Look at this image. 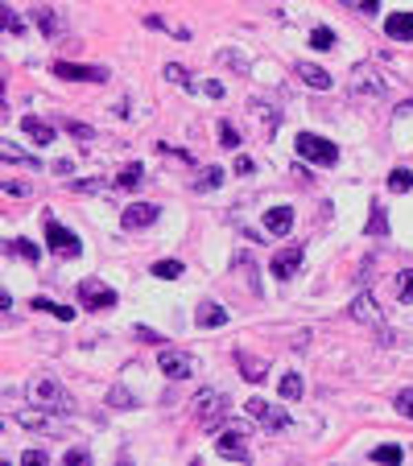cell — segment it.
<instances>
[{
	"label": "cell",
	"mask_w": 413,
	"mask_h": 466,
	"mask_svg": "<svg viewBox=\"0 0 413 466\" xmlns=\"http://www.w3.org/2000/svg\"><path fill=\"white\" fill-rule=\"evenodd\" d=\"M29 401H33L37 409H46V413H54V417H70V413H74L70 392H66L58 380H50V376H41V380L29 384Z\"/></svg>",
	"instance_id": "1"
},
{
	"label": "cell",
	"mask_w": 413,
	"mask_h": 466,
	"mask_svg": "<svg viewBox=\"0 0 413 466\" xmlns=\"http://www.w3.org/2000/svg\"><path fill=\"white\" fill-rule=\"evenodd\" d=\"M294 145H298V153H302L306 161H319V165H335V161H339V149H335L327 136H319V132H298Z\"/></svg>",
	"instance_id": "2"
},
{
	"label": "cell",
	"mask_w": 413,
	"mask_h": 466,
	"mask_svg": "<svg viewBox=\"0 0 413 466\" xmlns=\"http://www.w3.org/2000/svg\"><path fill=\"white\" fill-rule=\"evenodd\" d=\"M46 244H50V252H54V256H66V260H74V256L83 252L79 235H74V231H66V227H62V223H54V219H46Z\"/></svg>",
	"instance_id": "3"
},
{
	"label": "cell",
	"mask_w": 413,
	"mask_h": 466,
	"mask_svg": "<svg viewBox=\"0 0 413 466\" xmlns=\"http://www.w3.org/2000/svg\"><path fill=\"white\" fill-rule=\"evenodd\" d=\"M79 301H83L87 310H108V306H116L120 297H116V289L103 285L99 277H87V281H79Z\"/></svg>",
	"instance_id": "4"
},
{
	"label": "cell",
	"mask_w": 413,
	"mask_h": 466,
	"mask_svg": "<svg viewBox=\"0 0 413 466\" xmlns=\"http://www.w3.org/2000/svg\"><path fill=\"white\" fill-rule=\"evenodd\" d=\"M223 413H228V392H219V388H203V392L194 396V417H199L203 425H215Z\"/></svg>",
	"instance_id": "5"
},
{
	"label": "cell",
	"mask_w": 413,
	"mask_h": 466,
	"mask_svg": "<svg viewBox=\"0 0 413 466\" xmlns=\"http://www.w3.org/2000/svg\"><path fill=\"white\" fill-rule=\"evenodd\" d=\"M244 413H248V417H256L269 434H281V430L290 425V409H277V405H269V401H261V396H256V401H248V405H244Z\"/></svg>",
	"instance_id": "6"
},
{
	"label": "cell",
	"mask_w": 413,
	"mask_h": 466,
	"mask_svg": "<svg viewBox=\"0 0 413 466\" xmlns=\"http://www.w3.org/2000/svg\"><path fill=\"white\" fill-rule=\"evenodd\" d=\"M352 91L356 95H368V99H385L389 95V83L381 78L376 66H356L352 70Z\"/></svg>",
	"instance_id": "7"
},
{
	"label": "cell",
	"mask_w": 413,
	"mask_h": 466,
	"mask_svg": "<svg viewBox=\"0 0 413 466\" xmlns=\"http://www.w3.org/2000/svg\"><path fill=\"white\" fill-rule=\"evenodd\" d=\"M54 74L66 83H108L112 78L108 66H79V62H54Z\"/></svg>",
	"instance_id": "8"
},
{
	"label": "cell",
	"mask_w": 413,
	"mask_h": 466,
	"mask_svg": "<svg viewBox=\"0 0 413 466\" xmlns=\"http://www.w3.org/2000/svg\"><path fill=\"white\" fill-rule=\"evenodd\" d=\"M157 368H161L170 380H190V372H194V355H186V351H174V347H161V355H157Z\"/></svg>",
	"instance_id": "9"
},
{
	"label": "cell",
	"mask_w": 413,
	"mask_h": 466,
	"mask_svg": "<svg viewBox=\"0 0 413 466\" xmlns=\"http://www.w3.org/2000/svg\"><path fill=\"white\" fill-rule=\"evenodd\" d=\"M244 425H223V434H219V454L223 458H232V463H248V446H244Z\"/></svg>",
	"instance_id": "10"
},
{
	"label": "cell",
	"mask_w": 413,
	"mask_h": 466,
	"mask_svg": "<svg viewBox=\"0 0 413 466\" xmlns=\"http://www.w3.org/2000/svg\"><path fill=\"white\" fill-rule=\"evenodd\" d=\"M120 223H124V231H137V227L157 223V202H128L124 215H120Z\"/></svg>",
	"instance_id": "11"
},
{
	"label": "cell",
	"mask_w": 413,
	"mask_h": 466,
	"mask_svg": "<svg viewBox=\"0 0 413 466\" xmlns=\"http://www.w3.org/2000/svg\"><path fill=\"white\" fill-rule=\"evenodd\" d=\"M269 268H273V277H277V281H290V277L302 268V248H298V244H294V248H281V252L273 256V264H269Z\"/></svg>",
	"instance_id": "12"
},
{
	"label": "cell",
	"mask_w": 413,
	"mask_h": 466,
	"mask_svg": "<svg viewBox=\"0 0 413 466\" xmlns=\"http://www.w3.org/2000/svg\"><path fill=\"white\" fill-rule=\"evenodd\" d=\"M352 318H356V322H368V326H381V306H376V297H372V293H360V297L352 301Z\"/></svg>",
	"instance_id": "13"
},
{
	"label": "cell",
	"mask_w": 413,
	"mask_h": 466,
	"mask_svg": "<svg viewBox=\"0 0 413 466\" xmlns=\"http://www.w3.org/2000/svg\"><path fill=\"white\" fill-rule=\"evenodd\" d=\"M261 223H265V231H269V235H285V231H290V223H294V211H290V206H269Z\"/></svg>",
	"instance_id": "14"
},
{
	"label": "cell",
	"mask_w": 413,
	"mask_h": 466,
	"mask_svg": "<svg viewBox=\"0 0 413 466\" xmlns=\"http://www.w3.org/2000/svg\"><path fill=\"white\" fill-rule=\"evenodd\" d=\"M298 78L306 87H314V91H331V74L323 66H314V62H298Z\"/></svg>",
	"instance_id": "15"
},
{
	"label": "cell",
	"mask_w": 413,
	"mask_h": 466,
	"mask_svg": "<svg viewBox=\"0 0 413 466\" xmlns=\"http://www.w3.org/2000/svg\"><path fill=\"white\" fill-rule=\"evenodd\" d=\"M21 132H25V136H29L33 145H50V140L58 136V132H54V128H50L46 120H37V116H25V120H21Z\"/></svg>",
	"instance_id": "16"
},
{
	"label": "cell",
	"mask_w": 413,
	"mask_h": 466,
	"mask_svg": "<svg viewBox=\"0 0 413 466\" xmlns=\"http://www.w3.org/2000/svg\"><path fill=\"white\" fill-rule=\"evenodd\" d=\"M194 322H199L203 330H211V326H223V322H228V310H223V306H215V301H203V306L194 310Z\"/></svg>",
	"instance_id": "17"
},
{
	"label": "cell",
	"mask_w": 413,
	"mask_h": 466,
	"mask_svg": "<svg viewBox=\"0 0 413 466\" xmlns=\"http://www.w3.org/2000/svg\"><path fill=\"white\" fill-rule=\"evenodd\" d=\"M50 417H54V413H46V409L33 405V409H21V413H17V425H25V430H33V434H46V430H50Z\"/></svg>",
	"instance_id": "18"
},
{
	"label": "cell",
	"mask_w": 413,
	"mask_h": 466,
	"mask_svg": "<svg viewBox=\"0 0 413 466\" xmlns=\"http://www.w3.org/2000/svg\"><path fill=\"white\" fill-rule=\"evenodd\" d=\"M385 33L389 37H413V12H389Z\"/></svg>",
	"instance_id": "19"
},
{
	"label": "cell",
	"mask_w": 413,
	"mask_h": 466,
	"mask_svg": "<svg viewBox=\"0 0 413 466\" xmlns=\"http://www.w3.org/2000/svg\"><path fill=\"white\" fill-rule=\"evenodd\" d=\"M215 186H223V169H219V165H207V169L194 178V194H207V190H215Z\"/></svg>",
	"instance_id": "20"
},
{
	"label": "cell",
	"mask_w": 413,
	"mask_h": 466,
	"mask_svg": "<svg viewBox=\"0 0 413 466\" xmlns=\"http://www.w3.org/2000/svg\"><path fill=\"white\" fill-rule=\"evenodd\" d=\"M33 21H37V29H41V37H58V17L46 8V4H37L33 8Z\"/></svg>",
	"instance_id": "21"
},
{
	"label": "cell",
	"mask_w": 413,
	"mask_h": 466,
	"mask_svg": "<svg viewBox=\"0 0 413 466\" xmlns=\"http://www.w3.org/2000/svg\"><path fill=\"white\" fill-rule=\"evenodd\" d=\"M236 359H240V376H244V380H252V384H261V380H265V363H261V359L244 355V351H240Z\"/></svg>",
	"instance_id": "22"
},
{
	"label": "cell",
	"mask_w": 413,
	"mask_h": 466,
	"mask_svg": "<svg viewBox=\"0 0 413 466\" xmlns=\"http://www.w3.org/2000/svg\"><path fill=\"white\" fill-rule=\"evenodd\" d=\"M302 392H306L302 376H298V372H285V376H281V401H302Z\"/></svg>",
	"instance_id": "23"
},
{
	"label": "cell",
	"mask_w": 413,
	"mask_h": 466,
	"mask_svg": "<svg viewBox=\"0 0 413 466\" xmlns=\"http://www.w3.org/2000/svg\"><path fill=\"white\" fill-rule=\"evenodd\" d=\"M0 25H4V33H12V37H25V21L12 12V4H0Z\"/></svg>",
	"instance_id": "24"
},
{
	"label": "cell",
	"mask_w": 413,
	"mask_h": 466,
	"mask_svg": "<svg viewBox=\"0 0 413 466\" xmlns=\"http://www.w3.org/2000/svg\"><path fill=\"white\" fill-rule=\"evenodd\" d=\"M252 112L265 120V132H273V128H277V120H281V116H277V107H273L269 99H252Z\"/></svg>",
	"instance_id": "25"
},
{
	"label": "cell",
	"mask_w": 413,
	"mask_h": 466,
	"mask_svg": "<svg viewBox=\"0 0 413 466\" xmlns=\"http://www.w3.org/2000/svg\"><path fill=\"white\" fill-rule=\"evenodd\" d=\"M33 310H46V314H54L58 322H70V318H74V310H66V306H58V301H50V297H33Z\"/></svg>",
	"instance_id": "26"
},
{
	"label": "cell",
	"mask_w": 413,
	"mask_h": 466,
	"mask_svg": "<svg viewBox=\"0 0 413 466\" xmlns=\"http://www.w3.org/2000/svg\"><path fill=\"white\" fill-rule=\"evenodd\" d=\"M236 268H240V273H244V281H248V289H252V293H256V297H261V277H256V273H252V260H248V256H244V252H240V256H236Z\"/></svg>",
	"instance_id": "27"
},
{
	"label": "cell",
	"mask_w": 413,
	"mask_h": 466,
	"mask_svg": "<svg viewBox=\"0 0 413 466\" xmlns=\"http://www.w3.org/2000/svg\"><path fill=\"white\" fill-rule=\"evenodd\" d=\"M401 458H405V450H401V446H393V442H389V446H376V450H372V463H401Z\"/></svg>",
	"instance_id": "28"
},
{
	"label": "cell",
	"mask_w": 413,
	"mask_h": 466,
	"mask_svg": "<svg viewBox=\"0 0 413 466\" xmlns=\"http://www.w3.org/2000/svg\"><path fill=\"white\" fill-rule=\"evenodd\" d=\"M389 190H397V194L413 190V169H393L389 173Z\"/></svg>",
	"instance_id": "29"
},
{
	"label": "cell",
	"mask_w": 413,
	"mask_h": 466,
	"mask_svg": "<svg viewBox=\"0 0 413 466\" xmlns=\"http://www.w3.org/2000/svg\"><path fill=\"white\" fill-rule=\"evenodd\" d=\"M215 132H219L215 140H219L223 149H236V145H240V132H236V124H228V120H219V128H215Z\"/></svg>",
	"instance_id": "30"
},
{
	"label": "cell",
	"mask_w": 413,
	"mask_h": 466,
	"mask_svg": "<svg viewBox=\"0 0 413 466\" xmlns=\"http://www.w3.org/2000/svg\"><path fill=\"white\" fill-rule=\"evenodd\" d=\"M141 178H145V173H141V165H128V169H120L116 186H120V190H137V186H141Z\"/></svg>",
	"instance_id": "31"
},
{
	"label": "cell",
	"mask_w": 413,
	"mask_h": 466,
	"mask_svg": "<svg viewBox=\"0 0 413 466\" xmlns=\"http://www.w3.org/2000/svg\"><path fill=\"white\" fill-rule=\"evenodd\" d=\"M389 231V219H385V206L376 202L372 206V219H368V235H385Z\"/></svg>",
	"instance_id": "32"
},
{
	"label": "cell",
	"mask_w": 413,
	"mask_h": 466,
	"mask_svg": "<svg viewBox=\"0 0 413 466\" xmlns=\"http://www.w3.org/2000/svg\"><path fill=\"white\" fill-rule=\"evenodd\" d=\"M153 277L174 281V277H182V264H178V260H157V264H153Z\"/></svg>",
	"instance_id": "33"
},
{
	"label": "cell",
	"mask_w": 413,
	"mask_h": 466,
	"mask_svg": "<svg viewBox=\"0 0 413 466\" xmlns=\"http://www.w3.org/2000/svg\"><path fill=\"white\" fill-rule=\"evenodd\" d=\"M310 45H314V50H331V45H335V33H331L327 25H319V29L310 33Z\"/></svg>",
	"instance_id": "34"
},
{
	"label": "cell",
	"mask_w": 413,
	"mask_h": 466,
	"mask_svg": "<svg viewBox=\"0 0 413 466\" xmlns=\"http://www.w3.org/2000/svg\"><path fill=\"white\" fill-rule=\"evenodd\" d=\"M108 405H112V409H132L137 401H132L128 388H112V392H108Z\"/></svg>",
	"instance_id": "35"
},
{
	"label": "cell",
	"mask_w": 413,
	"mask_h": 466,
	"mask_svg": "<svg viewBox=\"0 0 413 466\" xmlns=\"http://www.w3.org/2000/svg\"><path fill=\"white\" fill-rule=\"evenodd\" d=\"M393 405H397V413H401V417H410V421H413V388H401Z\"/></svg>",
	"instance_id": "36"
},
{
	"label": "cell",
	"mask_w": 413,
	"mask_h": 466,
	"mask_svg": "<svg viewBox=\"0 0 413 466\" xmlns=\"http://www.w3.org/2000/svg\"><path fill=\"white\" fill-rule=\"evenodd\" d=\"M4 161H25V169H37V161H33V157H25V153H21L17 145H8V140H4Z\"/></svg>",
	"instance_id": "37"
},
{
	"label": "cell",
	"mask_w": 413,
	"mask_h": 466,
	"mask_svg": "<svg viewBox=\"0 0 413 466\" xmlns=\"http://www.w3.org/2000/svg\"><path fill=\"white\" fill-rule=\"evenodd\" d=\"M12 252H17V256H25L29 264L41 256V248H37V244H29V240H17V244H12Z\"/></svg>",
	"instance_id": "38"
},
{
	"label": "cell",
	"mask_w": 413,
	"mask_h": 466,
	"mask_svg": "<svg viewBox=\"0 0 413 466\" xmlns=\"http://www.w3.org/2000/svg\"><path fill=\"white\" fill-rule=\"evenodd\" d=\"M397 297H401V301H413V268L401 273V281H397Z\"/></svg>",
	"instance_id": "39"
},
{
	"label": "cell",
	"mask_w": 413,
	"mask_h": 466,
	"mask_svg": "<svg viewBox=\"0 0 413 466\" xmlns=\"http://www.w3.org/2000/svg\"><path fill=\"white\" fill-rule=\"evenodd\" d=\"M165 78H170V83H182V87H190V74H186V66H178V62H170V66H165Z\"/></svg>",
	"instance_id": "40"
},
{
	"label": "cell",
	"mask_w": 413,
	"mask_h": 466,
	"mask_svg": "<svg viewBox=\"0 0 413 466\" xmlns=\"http://www.w3.org/2000/svg\"><path fill=\"white\" fill-rule=\"evenodd\" d=\"M343 4H347V8H360L364 17H376V12H381V0H343Z\"/></svg>",
	"instance_id": "41"
},
{
	"label": "cell",
	"mask_w": 413,
	"mask_h": 466,
	"mask_svg": "<svg viewBox=\"0 0 413 466\" xmlns=\"http://www.w3.org/2000/svg\"><path fill=\"white\" fill-rule=\"evenodd\" d=\"M66 132H70V136H74L79 145H91V136H95V132H91L87 124H66Z\"/></svg>",
	"instance_id": "42"
},
{
	"label": "cell",
	"mask_w": 413,
	"mask_h": 466,
	"mask_svg": "<svg viewBox=\"0 0 413 466\" xmlns=\"http://www.w3.org/2000/svg\"><path fill=\"white\" fill-rule=\"evenodd\" d=\"M46 463H50L46 450H25V454H21V466H46Z\"/></svg>",
	"instance_id": "43"
},
{
	"label": "cell",
	"mask_w": 413,
	"mask_h": 466,
	"mask_svg": "<svg viewBox=\"0 0 413 466\" xmlns=\"http://www.w3.org/2000/svg\"><path fill=\"white\" fill-rule=\"evenodd\" d=\"M74 190H79V194H99L103 182H99V178H91V182H74Z\"/></svg>",
	"instance_id": "44"
},
{
	"label": "cell",
	"mask_w": 413,
	"mask_h": 466,
	"mask_svg": "<svg viewBox=\"0 0 413 466\" xmlns=\"http://www.w3.org/2000/svg\"><path fill=\"white\" fill-rule=\"evenodd\" d=\"M219 62H228V66H240V74H244V66H248V62H244L240 54H232V50H223V54H219Z\"/></svg>",
	"instance_id": "45"
},
{
	"label": "cell",
	"mask_w": 413,
	"mask_h": 466,
	"mask_svg": "<svg viewBox=\"0 0 413 466\" xmlns=\"http://www.w3.org/2000/svg\"><path fill=\"white\" fill-rule=\"evenodd\" d=\"M4 194H12V198H25V194H29V182H8V186H4Z\"/></svg>",
	"instance_id": "46"
},
{
	"label": "cell",
	"mask_w": 413,
	"mask_h": 466,
	"mask_svg": "<svg viewBox=\"0 0 413 466\" xmlns=\"http://www.w3.org/2000/svg\"><path fill=\"white\" fill-rule=\"evenodd\" d=\"M203 95H211V99H223V83H215V78H211V83H203Z\"/></svg>",
	"instance_id": "47"
},
{
	"label": "cell",
	"mask_w": 413,
	"mask_h": 466,
	"mask_svg": "<svg viewBox=\"0 0 413 466\" xmlns=\"http://www.w3.org/2000/svg\"><path fill=\"white\" fill-rule=\"evenodd\" d=\"M87 458H91V454H87V450H70V454H66V458H62V463H66V466H79V463H87Z\"/></svg>",
	"instance_id": "48"
},
{
	"label": "cell",
	"mask_w": 413,
	"mask_h": 466,
	"mask_svg": "<svg viewBox=\"0 0 413 466\" xmlns=\"http://www.w3.org/2000/svg\"><path fill=\"white\" fill-rule=\"evenodd\" d=\"M50 169H54V173H58V178H70V173H74V165H70V161H54V165H50Z\"/></svg>",
	"instance_id": "49"
},
{
	"label": "cell",
	"mask_w": 413,
	"mask_h": 466,
	"mask_svg": "<svg viewBox=\"0 0 413 466\" xmlns=\"http://www.w3.org/2000/svg\"><path fill=\"white\" fill-rule=\"evenodd\" d=\"M137 339H145V343H161V335L149 330V326H137Z\"/></svg>",
	"instance_id": "50"
},
{
	"label": "cell",
	"mask_w": 413,
	"mask_h": 466,
	"mask_svg": "<svg viewBox=\"0 0 413 466\" xmlns=\"http://www.w3.org/2000/svg\"><path fill=\"white\" fill-rule=\"evenodd\" d=\"M145 25H149V29H165V17H157V12H149V17H145Z\"/></svg>",
	"instance_id": "51"
},
{
	"label": "cell",
	"mask_w": 413,
	"mask_h": 466,
	"mask_svg": "<svg viewBox=\"0 0 413 466\" xmlns=\"http://www.w3.org/2000/svg\"><path fill=\"white\" fill-rule=\"evenodd\" d=\"M232 169H236V173H252V161H248V157H236V165H232Z\"/></svg>",
	"instance_id": "52"
}]
</instances>
